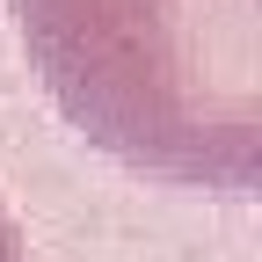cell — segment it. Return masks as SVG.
<instances>
[{
  "instance_id": "cell-1",
  "label": "cell",
  "mask_w": 262,
  "mask_h": 262,
  "mask_svg": "<svg viewBox=\"0 0 262 262\" xmlns=\"http://www.w3.org/2000/svg\"><path fill=\"white\" fill-rule=\"evenodd\" d=\"M22 58L124 175L248 204L262 189V0H8Z\"/></svg>"
},
{
  "instance_id": "cell-2",
  "label": "cell",
  "mask_w": 262,
  "mask_h": 262,
  "mask_svg": "<svg viewBox=\"0 0 262 262\" xmlns=\"http://www.w3.org/2000/svg\"><path fill=\"white\" fill-rule=\"evenodd\" d=\"M0 262H29V241H22V226H15L8 204H0Z\"/></svg>"
}]
</instances>
